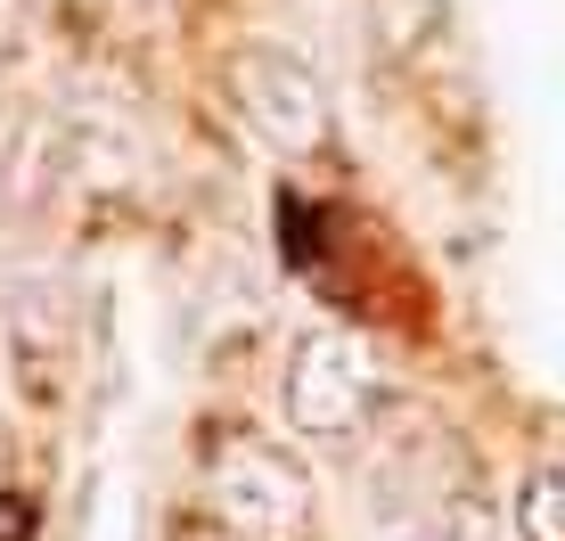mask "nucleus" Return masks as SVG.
<instances>
[{"instance_id":"nucleus-1","label":"nucleus","mask_w":565,"mask_h":541,"mask_svg":"<svg viewBox=\"0 0 565 541\" xmlns=\"http://www.w3.org/2000/svg\"><path fill=\"white\" fill-rule=\"evenodd\" d=\"M205 517L238 541H311V476L263 435H213L198 459Z\"/></svg>"},{"instance_id":"nucleus-2","label":"nucleus","mask_w":565,"mask_h":541,"mask_svg":"<svg viewBox=\"0 0 565 541\" xmlns=\"http://www.w3.org/2000/svg\"><path fill=\"white\" fill-rule=\"evenodd\" d=\"M222 99L270 157H320L328 148V91L296 50L279 42H238L222 57Z\"/></svg>"},{"instance_id":"nucleus-5","label":"nucleus","mask_w":565,"mask_h":541,"mask_svg":"<svg viewBox=\"0 0 565 541\" xmlns=\"http://www.w3.org/2000/svg\"><path fill=\"white\" fill-rule=\"evenodd\" d=\"M172 541H238V533H230V526H213V517H189V526L172 533Z\"/></svg>"},{"instance_id":"nucleus-3","label":"nucleus","mask_w":565,"mask_h":541,"mask_svg":"<svg viewBox=\"0 0 565 541\" xmlns=\"http://www.w3.org/2000/svg\"><path fill=\"white\" fill-rule=\"evenodd\" d=\"M385 411V370L353 328H311L287 361V418L303 435H361Z\"/></svg>"},{"instance_id":"nucleus-4","label":"nucleus","mask_w":565,"mask_h":541,"mask_svg":"<svg viewBox=\"0 0 565 541\" xmlns=\"http://www.w3.org/2000/svg\"><path fill=\"white\" fill-rule=\"evenodd\" d=\"M516 541H565V452H541L516 485Z\"/></svg>"}]
</instances>
